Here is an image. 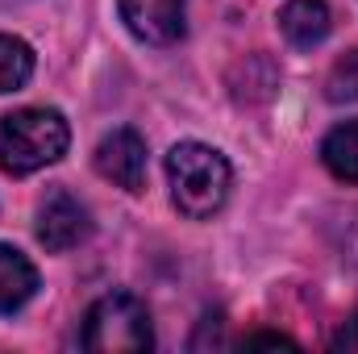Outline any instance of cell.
<instances>
[{"instance_id": "cell-1", "label": "cell", "mask_w": 358, "mask_h": 354, "mask_svg": "<svg viewBox=\"0 0 358 354\" xmlns=\"http://www.w3.org/2000/svg\"><path fill=\"white\" fill-rule=\"evenodd\" d=\"M167 179H171V200L179 213L192 221H204V217L221 213V204L229 200L234 171L221 150H213L204 142H179L167 155Z\"/></svg>"}, {"instance_id": "cell-2", "label": "cell", "mask_w": 358, "mask_h": 354, "mask_svg": "<svg viewBox=\"0 0 358 354\" xmlns=\"http://www.w3.org/2000/svg\"><path fill=\"white\" fill-rule=\"evenodd\" d=\"M71 129L59 108H17L0 121V167L8 176H34L67 155Z\"/></svg>"}, {"instance_id": "cell-12", "label": "cell", "mask_w": 358, "mask_h": 354, "mask_svg": "<svg viewBox=\"0 0 358 354\" xmlns=\"http://www.w3.org/2000/svg\"><path fill=\"white\" fill-rule=\"evenodd\" d=\"M246 346H296V342L283 334H255V338H246Z\"/></svg>"}, {"instance_id": "cell-10", "label": "cell", "mask_w": 358, "mask_h": 354, "mask_svg": "<svg viewBox=\"0 0 358 354\" xmlns=\"http://www.w3.org/2000/svg\"><path fill=\"white\" fill-rule=\"evenodd\" d=\"M29 76H34V50H29L21 38L0 34V96L25 88Z\"/></svg>"}, {"instance_id": "cell-5", "label": "cell", "mask_w": 358, "mask_h": 354, "mask_svg": "<svg viewBox=\"0 0 358 354\" xmlns=\"http://www.w3.org/2000/svg\"><path fill=\"white\" fill-rule=\"evenodd\" d=\"M96 171L108 183L125 187V192H142V183H146V142H142V134L113 129L96 146Z\"/></svg>"}, {"instance_id": "cell-3", "label": "cell", "mask_w": 358, "mask_h": 354, "mask_svg": "<svg viewBox=\"0 0 358 354\" xmlns=\"http://www.w3.org/2000/svg\"><path fill=\"white\" fill-rule=\"evenodd\" d=\"M155 346L150 313L129 292L100 296L84 317V351L92 354H142Z\"/></svg>"}, {"instance_id": "cell-4", "label": "cell", "mask_w": 358, "mask_h": 354, "mask_svg": "<svg viewBox=\"0 0 358 354\" xmlns=\"http://www.w3.org/2000/svg\"><path fill=\"white\" fill-rule=\"evenodd\" d=\"M92 234V213L88 204H80L71 192H50L38 208V242L55 255L63 250H76L80 242H88Z\"/></svg>"}, {"instance_id": "cell-9", "label": "cell", "mask_w": 358, "mask_h": 354, "mask_svg": "<svg viewBox=\"0 0 358 354\" xmlns=\"http://www.w3.org/2000/svg\"><path fill=\"white\" fill-rule=\"evenodd\" d=\"M321 159L325 167L346 183H358V121L338 125L325 142H321Z\"/></svg>"}, {"instance_id": "cell-11", "label": "cell", "mask_w": 358, "mask_h": 354, "mask_svg": "<svg viewBox=\"0 0 358 354\" xmlns=\"http://www.w3.org/2000/svg\"><path fill=\"white\" fill-rule=\"evenodd\" d=\"M325 96H329L334 104L358 100V50L342 55V59L334 63V71H329V80H325Z\"/></svg>"}, {"instance_id": "cell-7", "label": "cell", "mask_w": 358, "mask_h": 354, "mask_svg": "<svg viewBox=\"0 0 358 354\" xmlns=\"http://www.w3.org/2000/svg\"><path fill=\"white\" fill-rule=\"evenodd\" d=\"M279 29L292 46L313 50L329 38V4L325 0H287L279 13Z\"/></svg>"}, {"instance_id": "cell-8", "label": "cell", "mask_w": 358, "mask_h": 354, "mask_svg": "<svg viewBox=\"0 0 358 354\" xmlns=\"http://www.w3.org/2000/svg\"><path fill=\"white\" fill-rule=\"evenodd\" d=\"M38 292V271L34 263L13 250V246H0V313H17L34 300Z\"/></svg>"}, {"instance_id": "cell-6", "label": "cell", "mask_w": 358, "mask_h": 354, "mask_svg": "<svg viewBox=\"0 0 358 354\" xmlns=\"http://www.w3.org/2000/svg\"><path fill=\"white\" fill-rule=\"evenodd\" d=\"M117 4H121V21L129 25V34L150 46H171L187 29L183 25L187 0H117Z\"/></svg>"}]
</instances>
